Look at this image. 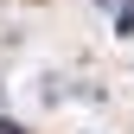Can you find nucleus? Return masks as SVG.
Listing matches in <instances>:
<instances>
[{
	"label": "nucleus",
	"instance_id": "f257e3e1",
	"mask_svg": "<svg viewBox=\"0 0 134 134\" xmlns=\"http://www.w3.org/2000/svg\"><path fill=\"white\" fill-rule=\"evenodd\" d=\"M115 32H121V38H128V32H134V0H128L121 13H115Z\"/></svg>",
	"mask_w": 134,
	"mask_h": 134
},
{
	"label": "nucleus",
	"instance_id": "f03ea898",
	"mask_svg": "<svg viewBox=\"0 0 134 134\" xmlns=\"http://www.w3.org/2000/svg\"><path fill=\"white\" fill-rule=\"evenodd\" d=\"M96 7H102V13H121V7H128V0H96Z\"/></svg>",
	"mask_w": 134,
	"mask_h": 134
},
{
	"label": "nucleus",
	"instance_id": "7ed1b4c3",
	"mask_svg": "<svg viewBox=\"0 0 134 134\" xmlns=\"http://www.w3.org/2000/svg\"><path fill=\"white\" fill-rule=\"evenodd\" d=\"M0 134H19V128H13V121H0Z\"/></svg>",
	"mask_w": 134,
	"mask_h": 134
}]
</instances>
